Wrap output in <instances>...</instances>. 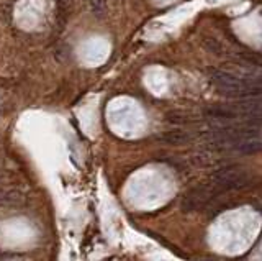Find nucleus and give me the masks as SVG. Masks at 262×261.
I'll return each instance as SVG.
<instances>
[{
	"instance_id": "nucleus-2",
	"label": "nucleus",
	"mask_w": 262,
	"mask_h": 261,
	"mask_svg": "<svg viewBox=\"0 0 262 261\" xmlns=\"http://www.w3.org/2000/svg\"><path fill=\"white\" fill-rule=\"evenodd\" d=\"M212 182L216 191H234L248 186L249 176L238 166H226L213 173Z\"/></svg>"
},
{
	"instance_id": "nucleus-5",
	"label": "nucleus",
	"mask_w": 262,
	"mask_h": 261,
	"mask_svg": "<svg viewBox=\"0 0 262 261\" xmlns=\"http://www.w3.org/2000/svg\"><path fill=\"white\" fill-rule=\"evenodd\" d=\"M190 140H192V135L186 132V130H170V132H164L162 135H159V141L174 146L186 145Z\"/></svg>"
},
{
	"instance_id": "nucleus-7",
	"label": "nucleus",
	"mask_w": 262,
	"mask_h": 261,
	"mask_svg": "<svg viewBox=\"0 0 262 261\" xmlns=\"http://www.w3.org/2000/svg\"><path fill=\"white\" fill-rule=\"evenodd\" d=\"M88 2H90L92 14L97 19H104L106 15V0H88Z\"/></svg>"
},
{
	"instance_id": "nucleus-4",
	"label": "nucleus",
	"mask_w": 262,
	"mask_h": 261,
	"mask_svg": "<svg viewBox=\"0 0 262 261\" xmlns=\"http://www.w3.org/2000/svg\"><path fill=\"white\" fill-rule=\"evenodd\" d=\"M260 138L259 136H248V138L238 140L231 150L241 153V155H254V153L260 151Z\"/></svg>"
},
{
	"instance_id": "nucleus-1",
	"label": "nucleus",
	"mask_w": 262,
	"mask_h": 261,
	"mask_svg": "<svg viewBox=\"0 0 262 261\" xmlns=\"http://www.w3.org/2000/svg\"><path fill=\"white\" fill-rule=\"evenodd\" d=\"M212 84L215 86L223 96L228 97H259L260 94V84L259 82L252 81H244L241 78H238L233 73L222 69H210L208 71Z\"/></svg>"
},
{
	"instance_id": "nucleus-9",
	"label": "nucleus",
	"mask_w": 262,
	"mask_h": 261,
	"mask_svg": "<svg viewBox=\"0 0 262 261\" xmlns=\"http://www.w3.org/2000/svg\"><path fill=\"white\" fill-rule=\"evenodd\" d=\"M0 259H2V253H0Z\"/></svg>"
},
{
	"instance_id": "nucleus-6",
	"label": "nucleus",
	"mask_w": 262,
	"mask_h": 261,
	"mask_svg": "<svg viewBox=\"0 0 262 261\" xmlns=\"http://www.w3.org/2000/svg\"><path fill=\"white\" fill-rule=\"evenodd\" d=\"M168 122L174 123V125H186V123H192V115L186 114V112H169L168 114Z\"/></svg>"
},
{
	"instance_id": "nucleus-3",
	"label": "nucleus",
	"mask_w": 262,
	"mask_h": 261,
	"mask_svg": "<svg viewBox=\"0 0 262 261\" xmlns=\"http://www.w3.org/2000/svg\"><path fill=\"white\" fill-rule=\"evenodd\" d=\"M218 191L215 187H205V186H200V187H195L192 191H188L186 195H184V200H182V210L184 212H194V210H198L202 207H205L208 202L212 200V197L215 195Z\"/></svg>"
},
{
	"instance_id": "nucleus-8",
	"label": "nucleus",
	"mask_w": 262,
	"mask_h": 261,
	"mask_svg": "<svg viewBox=\"0 0 262 261\" xmlns=\"http://www.w3.org/2000/svg\"><path fill=\"white\" fill-rule=\"evenodd\" d=\"M204 46L210 53H215V55H220V53H222V45H220L218 41L213 40V38H205L204 40Z\"/></svg>"
}]
</instances>
